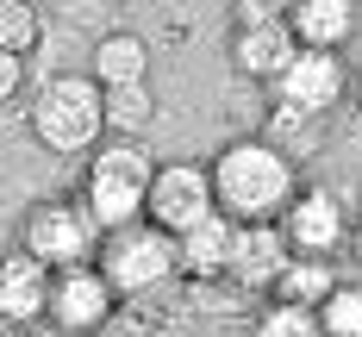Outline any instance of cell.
<instances>
[{"label": "cell", "instance_id": "cell-8", "mask_svg": "<svg viewBox=\"0 0 362 337\" xmlns=\"http://www.w3.org/2000/svg\"><path fill=\"white\" fill-rule=\"evenodd\" d=\"M269 94H275V107L293 112V119H325L344 94H350V63L344 57H331V50H300L288 69L269 81Z\"/></svg>", "mask_w": 362, "mask_h": 337}, {"label": "cell", "instance_id": "cell-3", "mask_svg": "<svg viewBox=\"0 0 362 337\" xmlns=\"http://www.w3.org/2000/svg\"><path fill=\"white\" fill-rule=\"evenodd\" d=\"M32 138L57 156H94L107 138V94L94 75H50L32 100Z\"/></svg>", "mask_w": 362, "mask_h": 337}, {"label": "cell", "instance_id": "cell-16", "mask_svg": "<svg viewBox=\"0 0 362 337\" xmlns=\"http://www.w3.org/2000/svg\"><path fill=\"white\" fill-rule=\"evenodd\" d=\"M337 268L331 262H313V256H293L281 275H275V288H269V300L275 306H306V312H319L331 294H337Z\"/></svg>", "mask_w": 362, "mask_h": 337}, {"label": "cell", "instance_id": "cell-1", "mask_svg": "<svg viewBox=\"0 0 362 337\" xmlns=\"http://www.w3.org/2000/svg\"><path fill=\"white\" fill-rule=\"evenodd\" d=\"M213 175V213L231 219L238 231H256V225H281V213L300 194V169L293 156L269 144V138H231L206 162Z\"/></svg>", "mask_w": 362, "mask_h": 337}, {"label": "cell", "instance_id": "cell-10", "mask_svg": "<svg viewBox=\"0 0 362 337\" xmlns=\"http://www.w3.org/2000/svg\"><path fill=\"white\" fill-rule=\"evenodd\" d=\"M112 306H119V294L107 288V275L88 262V268H63V275H50V325L57 331H69V337H88V331H100L112 319Z\"/></svg>", "mask_w": 362, "mask_h": 337}, {"label": "cell", "instance_id": "cell-12", "mask_svg": "<svg viewBox=\"0 0 362 337\" xmlns=\"http://www.w3.org/2000/svg\"><path fill=\"white\" fill-rule=\"evenodd\" d=\"M288 32L300 50H344L356 37V6L350 0H293L288 6Z\"/></svg>", "mask_w": 362, "mask_h": 337}, {"label": "cell", "instance_id": "cell-22", "mask_svg": "<svg viewBox=\"0 0 362 337\" xmlns=\"http://www.w3.org/2000/svg\"><path fill=\"white\" fill-rule=\"evenodd\" d=\"M19 88H25V57H6V50H0V107H6Z\"/></svg>", "mask_w": 362, "mask_h": 337}, {"label": "cell", "instance_id": "cell-4", "mask_svg": "<svg viewBox=\"0 0 362 337\" xmlns=\"http://www.w3.org/2000/svg\"><path fill=\"white\" fill-rule=\"evenodd\" d=\"M19 250H25L37 268H50V275L88 268V262L100 256V225H94V213L81 206V194H57V200H37L32 213H25Z\"/></svg>", "mask_w": 362, "mask_h": 337}, {"label": "cell", "instance_id": "cell-23", "mask_svg": "<svg viewBox=\"0 0 362 337\" xmlns=\"http://www.w3.org/2000/svg\"><path fill=\"white\" fill-rule=\"evenodd\" d=\"M350 244H356V262H362V213H356V225H350Z\"/></svg>", "mask_w": 362, "mask_h": 337}, {"label": "cell", "instance_id": "cell-21", "mask_svg": "<svg viewBox=\"0 0 362 337\" xmlns=\"http://www.w3.org/2000/svg\"><path fill=\"white\" fill-rule=\"evenodd\" d=\"M269 144L288 156V144H313V119H293V112L275 107V131H269Z\"/></svg>", "mask_w": 362, "mask_h": 337}, {"label": "cell", "instance_id": "cell-5", "mask_svg": "<svg viewBox=\"0 0 362 337\" xmlns=\"http://www.w3.org/2000/svg\"><path fill=\"white\" fill-rule=\"evenodd\" d=\"M94 268L107 275V288H112L119 300L156 294L169 275H181L175 237H163L156 225H132V231H112V237H100V256H94Z\"/></svg>", "mask_w": 362, "mask_h": 337}, {"label": "cell", "instance_id": "cell-24", "mask_svg": "<svg viewBox=\"0 0 362 337\" xmlns=\"http://www.w3.org/2000/svg\"><path fill=\"white\" fill-rule=\"evenodd\" d=\"M356 107H362V69H356Z\"/></svg>", "mask_w": 362, "mask_h": 337}, {"label": "cell", "instance_id": "cell-11", "mask_svg": "<svg viewBox=\"0 0 362 337\" xmlns=\"http://www.w3.org/2000/svg\"><path fill=\"white\" fill-rule=\"evenodd\" d=\"M50 312V268H37L25 250L0 256V325H37Z\"/></svg>", "mask_w": 362, "mask_h": 337}, {"label": "cell", "instance_id": "cell-15", "mask_svg": "<svg viewBox=\"0 0 362 337\" xmlns=\"http://www.w3.org/2000/svg\"><path fill=\"white\" fill-rule=\"evenodd\" d=\"M288 237L281 225H256V231H238V256H231V275L244 288H275V275L288 268Z\"/></svg>", "mask_w": 362, "mask_h": 337}, {"label": "cell", "instance_id": "cell-19", "mask_svg": "<svg viewBox=\"0 0 362 337\" xmlns=\"http://www.w3.org/2000/svg\"><path fill=\"white\" fill-rule=\"evenodd\" d=\"M37 37H44V19H37L25 0H0V50L6 57H25Z\"/></svg>", "mask_w": 362, "mask_h": 337}, {"label": "cell", "instance_id": "cell-2", "mask_svg": "<svg viewBox=\"0 0 362 337\" xmlns=\"http://www.w3.org/2000/svg\"><path fill=\"white\" fill-rule=\"evenodd\" d=\"M150 182H156V162H150L144 144H107V150L88 156V169H81V206L94 213L100 237L144 225Z\"/></svg>", "mask_w": 362, "mask_h": 337}, {"label": "cell", "instance_id": "cell-14", "mask_svg": "<svg viewBox=\"0 0 362 337\" xmlns=\"http://www.w3.org/2000/svg\"><path fill=\"white\" fill-rule=\"evenodd\" d=\"M94 81H100V94H112V88H144L150 81V44L138 32H107L100 44H94Z\"/></svg>", "mask_w": 362, "mask_h": 337}, {"label": "cell", "instance_id": "cell-18", "mask_svg": "<svg viewBox=\"0 0 362 337\" xmlns=\"http://www.w3.org/2000/svg\"><path fill=\"white\" fill-rule=\"evenodd\" d=\"M319 337H362V281H337V294L319 306Z\"/></svg>", "mask_w": 362, "mask_h": 337}, {"label": "cell", "instance_id": "cell-17", "mask_svg": "<svg viewBox=\"0 0 362 337\" xmlns=\"http://www.w3.org/2000/svg\"><path fill=\"white\" fill-rule=\"evenodd\" d=\"M156 119V94L144 88H112L107 94V131H119V144H138V131H150Z\"/></svg>", "mask_w": 362, "mask_h": 337}, {"label": "cell", "instance_id": "cell-7", "mask_svg": "<svg viewBox=\"0 0 362 337\" xmlns=\"http://www.w3.org/2000/svg\"><path fill=\"white\" fill-rule=\"evenodd\" d=\"M293 57H300V44L288 32V6L256 0V6H238L231 13V63L250 75V81H275Z\"/></svg>", "mask_w": 362, "mask_h": 337}, {"label": "cell", "instance_id": "cell-20", "mask_svg": "<svg viewBox=\"0 0 362 337\" xmlns=\"http://www.w3.org/2000/svg\"><path fill=\"white\" fill-rule=\"evenodd\" d=\"M256 337H319V312H306V306H262V319H256Z\"/></svg>", "mask_w": 362, "mask_h": 337}, {"label": "cell", "instance_id": "cell-6", "mask_svg": "<svg viewBox=\"0 0 362 337\" xmlns=\"http://www.w3.org/2000/svg\"><path fill=\"white\" fill-rule=\"evenodd\" d=\"M206 219H213V175H206V162H156L144 225H156L163 237H187Z\"/></svg>", "mask_w": 362, "mask_h": 337}, {"label": "cell", "instance_id": "cell-9", "mask_svg": "<svg viewBox=\"0 0 362 337\" xmlns=\"http://www.w3.org/2000/svg\"><path fill=\"white\" fill-rule=\"evenodd\" d=\"M350 206L344 194L331 187H300L293 206L281 213V237H288V256H313V262H331L344 244H350Z\"/></svg>", "mask_w": 362, "mask_h": 337}, {"label": "cell", "instance_id": "cell-13", "mask_svg": "<svg viewBox=\"0 0 362 337\" xmlns=\"http://www.w3.org/2000/svg\"><path fill=\"white\" fill-rule=\"evenodd\" d=\"M231 256H238V225H231V219H218V213L200 225V231L175 237V262H181V275L218 281V275H231Z\"/></svg>", "mask_w": 362, "mask_h": 337}]
</instances>
